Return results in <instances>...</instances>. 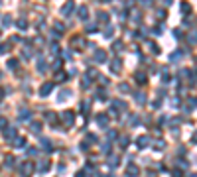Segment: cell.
Segmentation results:
<instances>
[{
	"instance_id": "d4e9b609",
	"label": "cell",
	"mask_w": 197,
	"mask_h": 177,
	"mask_svg": "<svg viewBox=\"0 0 197 177\" xmlns=\"http://www.w3.org/2000/svg\"><path fill=\"white\" fill-rule=\"evenodd\" d=\"M4 163H6V167H12V165H14V157H12V156H6Z\"/></svg>"
},
{
	"instance_id": "8d00e7d4",
	"label": "cell",
	"mask_w": 197,
	"mask_h": 177,
	"mask_svg": "<svg viewBox=\"0 0 197 177\" xmlns=\"http://www.w3.org/2000/svg\"><path fill=\"white\" fill-rule=\"evenodd\" d=\"M97 97L101 98V100H105V98H106V95H105V91H98V95H97Z\"/></svg>"
},
{
	"instance_id": "5b68a950",
	"label": "cell",
	"mask_w": 197,
	"mask_h": 177,
	"mask_svg": "<svg viewBox=\"0 0 197 177\" xmlns=\"http://www.w3.org/2000/svg\"><path fill=\"white\" fill-rule=\"evenodd\" d=\"M95 61H97V63H105L106 61V53L103 51V49H97V51H95Z\"/></svg>"
},
{
	"instance_id": "4fadbf2b",
	"label": "cell",
	"mask_w": 197,
	"mask_h": 177,
	"mask_svg": "<svg viewBox=\"0 0 197 177\" xmlns=\"http://www.w3.org/2000/svg\"><path fill=\"white\" fill-rule=\"evenodd\" d=\"M10 144H12L14 148H24V146H26V140H22L20 136H16V138L12 140V142H10Z\"/></svg>"
},
{
	"instance_id": "603a6c76",
	"label": "cell",
	"mask_w": 197,
	"mask_h": 177,
	"mask_svg": "<svg viewBox=\"0 0 197 177\" xmlns=\"http://www.w3.org/2000/svg\"><path fill=\"white\" fill-rule=\"evenodd\" d=\"M136 81L140 83V85H144V83H146V75H144V73H138V75H136Z\"/></svg>"
},
{
	"instance_id": "681fc988",
	"label": "cell",
	"mask_w": 197,
	"mask_h": 177,
	"mask_svg": "<svg viewBox=\"0 0 197 177\" xmlns=\"http://www.w3.org/2000/svg\"><path fill=\"white\" fill-rule=\"evenodd\" d=\"M0 36H2V33H0Z\"/></svg>"
},
{
	"instance_id": "cb8c5ba5",
	"label": "cell",
	"mask_w": 197,
	"mask_h": 177,
	"mask_svg": "<svg viewBox=\"0 0 197 177\" xmlns=\"http://www.w3.org/2000/svg\"><path fill=\"white\" fill-rule=\"evenodd\" d=\"M10 49H12L10 43H2V45H0V53H6V51H10Z\"/></svg>"
},
{
	"instance_id": "30bf717a",
	"label": "cell",
	"mask_w": 197,
	"mask_h": 177,
	"mask_svg": "<svg viewBox=\"0 0 197 177\" xmlns=\"http://www.w3.org/2000/svg\"><path fill=\"white\" fill-rule=\"evenodd\" d=\"M4 138L12 142L14 138H16V128H4Z\"/></svg>"
},
{
	"instance_id": "277c9868",
	"label": "cell",
	"mask_w": 197,
	"mask_h": 177,
	"mask_svg": "<svg viewBox=\"0 0 197 177\" xmlns=\"http://www.w3.org/2000/svg\"><path fill=\"white\" fill-rule=\"evenodd\" d=\"M32 171H34V163H32V161H26V163L22 165V175H24V177H28Z\"/></svg>"
},
{
	"instance_id": "e0dca14e",
	"label": "cell",
	"mask_w": 197,
	"mask_h": 177,
	"mask_svg": "<svg viewBox=\"0 0 197 177\" xmlns=\"http://www.w3.org/2000/svg\"><path fill=\"white\" fill-rule=\"evenodd\" d=\"M98 22H103V24H106L108 22V12H98Z\"/></svg>"
},
{
	"instance_id": "52a82bcc",
	"label": "cell",
	"mask_w": 197,
	"mask_h": 177,
	"mask_svg": "<svg viewBox=\"0 0 197 177\" xmlns=\"http://www.w3.org/2000/svg\"><path fill=\"white\" fill-rule=\"evenodd\" d=\"M49 161H47V159H41V161H39V165H38V169H39V173H47V171H49Z\"/></svg>"
},
{
	"instance_id": "4dcf8cb0",
	"label": "cell",
	"mask_w": 197,
	"mask_h": 177,
	"mask_svg": "<svg viewBox=\"0 0 197 177\" xmlns=\"http://www.w3.org/2000/svg\"><path fill=\"white\" fill-rule=\"evenodd\" d=\"M87 75H91L89 79H95L97 77V69H87Z\"/></svg>"
},
{
	"instance_id": "2e32d148",
	"label": "cell",
	"mask_w": 197,
	"mask_h": 177,
	"mask_svg": "<svg viewBox=\"0 0 197 177\" xmlns=\"http://www.w3.org/2000/svg\"><path fill=\"white\" fill-rule=\"evenodd\" d=\"M136 144H138V148H146V146H148V138H146V136H140Z\"/></svg>"
},
{
	"instance_id": "836d02e7",
	"label": "cell",
	"mask_w": 197,
	"mask_h": 177,
	"mask_svg": "<svg viewBox=\"0 0 197 177\" xmlns=\"http://www.w3.org/2000/svg\"><path fill=\"white\" fill-rule=\"evenodd\" d=\"M38 71H46V63H44V61H39L38 63Z\"/></svg>"
},
{
	"instance_id": "60d3db41",
	"label": "cell",
	"mask_w": 197,
	"mask_h": 177,
	"mask_svg": "<svg viewBox=\"0 0 197 177\" xmlns=\"http://www.w3.org/2000/svg\"><path fill=\"white\" fill-rule=\"evenodd\" d=\"M150 47H152V51H154V53H160V49L156 47V43H150Z\"/></svg>"
},
{
	"instance_id": "8992f818",
	"label": "cell",
	"mask_w": 197,
	"mask_h": 177,
	"mask_svg": "<svg viewBox=\"0 0 197 177\" xmlns=\"http://www.w3.org/2000/svg\"><path fill=\"white\" fill-rule=\"evenodd\" d=\"M97 124L101 126V128H106V126H108V116H106V114H98L97 116Z\"/></svg>"
},
{
	"instance_id": "3957f363",
	"label": "cell",
	"mask_w": 197,
	"mask_h": 177,
	"mask_svg": "<svg viewBox=\"0 0 197 177\" xmlns=\"http://www.w3.org/2000/svg\"><path fill=\"white\" fill-rule=\"evenodd\" d=\"M61 118L65 120V124H67V126H73V120H75V116H73V112H71V110H65L63 114H61Z\"/></svg>"
},
{
	"instance_id": "7a4b0ae2",
	"label": "cell",
	"mask_w": 197,
	"mask_h": 177,
	"mask_svg": "<svg viewBox=\"0 0 197 177\" xmlns=\"http://www.w3.org/2000/svg\"><path fill=\"white\" fill-rule=\"evenodd\" d=\"M51 91H53V83H44L41 89H39V95H41V97H47Z\"/></svg>"
},
{
	"instance_id": "4316f807",
	"label": "cell",
	"mask_w": 197,
	"mask_h": 177,
	"mask_svg": "<svg viewBox=\"0 0 197 177\" xmlns=\"http://www.w3.org/2000/svg\"><path fill=\"white\" fill-rule=\"evenodd\" d=\"M118 89H120L122 92H128V91H130V87H128V83H120V85H118Z\"/></svg>"
},
{
	"instance_id": "bcb514c9",
	"label": "cell",
	"mask_w": 197,
	"mask_h": 177,
	"mask_svg": "<svg viewBox=\"0 0 197 177\" xmlns=\"http://www.w3.org/2000/svg\"><path fill=\"white\" fill-rule=\"evenodd\" d=\"M103 2H111V0H103Z\"/></svg>"
},
{
	"instance_id": "ffe728a7",
	"label": "cell",
	"mask_w": 197,
	"mask_h": 177,
	"mask_svg": "<svg viewBox=\"0 0 197 177\" xmlns=\"http://www.w3.org/2000/svg\"><path fill=\"white\" fill-rule=\"evenodd\" d=\"M16 26H18V30H26V28H28V22L24 18H20L18 22H16Z\"/></svg>"
},
{
	"instance_id": "ac0fdd59",
	"label": "cell",
	"mask_w": 197,
	"mask_h": 177,
	"mask_svg": "<svg viewBox=\"0 0 197 177\" xmlns=\"http://www.w3.org/2000/svg\"><path fill=\"white\" fill-rule=\"evenodd\" d=\"M138 175V167L136 165H128V177H136Z\"/></svg>"
},
{
	"instance_id": "44dd1931",
	"label": "cell",
	"mask_w": 197,
	"mask_h": 177,
	"mask_svg": "<svg viewBox=\"0 0 197 177\" xmlns=\"http://www.w3.org/2000/svg\"><path fill=\"white\" fill-rule=\"evenodd\" d=\"M8 69H18V59H8Z\"/></svg>"
},
{
	"instance_id": "484cf974",
	"label": "cell",
	"mask_w": 197,
	"mask_h": 177,
	"mask_svg": "<svg viewBox=\"0 0 197 177\" xmlns=\"http://www.w3.org/2000/svg\"><path fill=\"white\" fill-rule=\"evenodd\" d=\"M41 146H44L46 150H51V144H49V140H47V138H41Z\"/></svg>"
},
{
	"instance_id": "5bb4252c",
	"label": "cell",
	"mask_w": 197,
	"mask_h": 177,
	"mask_svg": "<svg viewBox=\"0 0 197 177\" xmlns=\"http://www.w3.org/2000/svg\"><path fill=\"white\" fill-rule=\"evenodd\" d=\"M120 67H122V63H120V59H114L111 63V69H112V73H118L120 71Z\"/></svg>"
},
{
	"instance_id": "6da1fadb",
	"label": "cell",
	"mask_w": 197,
	"mask_h": 177,
	"mask_svg": "<svg viewBox=\"0 0 197 177\" xmlns=\"http://www.w3.org/2000/svg\"><path fill=\"white\" fill-rule=\"evenodd\" d=\"M73 10H75V2H73V0H67L65 4L61 6V14H63L65 18H67V16H71Z\"/></svg>"
},
{
	"instance_id": "7402d4cb",
	"label": "cell",
	"mask_w": 197,
	"mask_h": 177,
	"mask_svg": "<svg viewBox=\"0 0 197 177\" xmlns=\"http://www.w3.org/2000/svg\"><path fill=\"white\" fill-rule=\"evenodd\" d=\"M69 95H71L69 91H61V95H59L57 100H59V102H63V100H67V97H69Z\"/></svg>"
},
{
	"instance_id": "d590c367",
	"label": "cell",
	"mask_w": 197,
	"mask_h": 177,
	"mask_svg": "<svg viewBox=\"0 0 197 177\" xmlns=\"http://www.w3.org/2000/svg\"><path fill=\"white\" fill-rule=\"evenodd\" d=\"M120 146L126 148V146H128V138H122V140H120Z\"/></svg>"
},
{
	"instance_id": "1f68e13d",
	"label": "cell",
	"mask_w": 197,
	"mask_h": 177,
	"mask_svg": "<svg viewBox=\"0 0 197 177\" xmlns=\"http://www.w3.org/2000/svg\"><path fill=\"white\" fill-rule=\"evenodd\" d=\"M120 163V157H111V165H118Z\"/></svg>"
},
{
	"instance_id": "74e56055",
	"label": "cell",
	"mask_w": 197,
	"mask_h": 177,
	"mask_svg": "<svg viewBox=\"0 0 197 177\" xmlns=\"http://www.w3.org/2000/svg\"><path fill=\"white\" fill-rule=\"evenodd\" d=\"M4 128H6V120H4V118H0V130H4Z\"/></svg>"
},
{
	"instance_id": "ee69618b",
	"label": "cell",
	"mask_w": 197,
	"mask_h": 177,
	"mask_svg": "<svg viewBox=\"0 0 197 177\" xmlns=\"http://www.w3.org/2000/svg\"><path fill=\"white\" fill-rule=\"evenodd\" d=\"M193 142H195V144H197V132H195V134H193Z\"/></svg>"
},
{
	"instance_id": "ba28073f",
	"label": "cell",
	"mask_w": 197,
	"mask_h": 177,
	"mask_svg": "<svg viewBox=\"0 0 197 177\" xmlns=\"http://www.w3.org/2000/svg\"><path fill=\"white\" fill-rule=\"evenodd\" d=\"M179 10L183 12V16H189V14H191V4H189V2H185V0H183V2L179 4Z\"/></svg>"
},
{
	"instance_id": "8fae6325",
	"label": "cell",
	"mask_w": 197,
	"mask_h": 177,
	"mask_svg": "<svg viewBox=\"0 0 197 177\" xmlns=\"http://www.w3.org/2000/svg\"><path fill=\"white\" fill-rule=\"evenodd\" d=\"M30 116H32V112L28 110V108H22L18 112V120H30Z\"/></svg>"
},
{
	"instance_id": "b9f144b4",
	"label": "cell",
	"mask_w": 197,
	"mask_h": 177,
	"mask_svg": "<svg viewBox=\"0 0 197 177\" xmlns=\"http://www.w3.org/2000/svg\"><path fill=\"white\" fill-rule=\"evenodd\" d=\"M173 177H181V173H179V169H176V171H173Z\"/></svg>"
},
{
	"instance_id": "7c38bea8",
	"label": "cell",
	"mask_w": 197,
	"mask_h": 177,
	"mask_svg": "<svg viewBox=\"0 0 197 177\" xmlns=\"http://www.w3.org/2000/svg\"><path fill=\"white\" fill-rule=\"evenodd\" d=\"M187 43H189V45H195L197 43V30H191L189 32V36H187Z\"/></svg>"
},
{
	"instance_id": "d6986e66",
	"label": "cell",
	"mask_w": 197,
	"mask_h": 177,
	"mask_svg": "<svg viewBox=\"0 0 197 177\" xmlns=\"http://www.w3.org/2000/svg\"><path fill=\"white\" fill-rule=\"evenodd\" d=\"M30 130H32L34 134H38V132H41V124H39V122H32V126H30Z\"/></svg>"
},
{
	"instance_id": "f35d334b",
	"label": "cell",
	"mask_w": 197,
	"mask_h": 177,
	"mask_svg": "<svg viewBox=\"0 0 197 177\" xmlns=\"http://www.w3.org/2000/svg\"><path fill=\"white\" fill-rule=\"evenodd\" d=\"M162 81H164V83H168V81H170V75H168V73H164V75H162Z\"/></svg>"
},
{
	"instance_id": "ab89813d",
	"label": "cell",
	"mask_w": 197,
	"mask_h": 177,
	"mask_svg": "<svg viewBox=\"0 0 197 177\" xmlns=\"http://www.w3.org/2000/svg\"><path fill=\"white\" fill-rule=\"evenodd\" d=\"M154 148H156V150H162V148H164V144H162V142H156V144H154Z\"/></svg>"
},
{
	"instance_id": "c3c4849f",
	"label": "cell",
	"mask_w": 197,
	"mask_h": 177,
	"mask_svg": "<svg viewBox=\"0 0 197 177\" xmlns=\"http://www.w3.org/2000/svg\"><path fill=\"white\" fill-rule=\"evenodd\" d=\"M0 79H2V73H0Z\"/></svg>"
},
{
	"instance_id": "9c48e42d",
	"label": "cell",
	"mask_w": 197,
	"mask_h": 177,
	"mask_svg": "<svg viewBox=\"0 0 197 177\" xmlns=\"http://www.w3.org/2000/svg\"><path fill=\"white\" fill-rule=\"evenodd\" d=\"M126 108V102L124 100H112V110L116 112V110H124Z\"/></svg>"
},
{
	"instance_id": "9a60e30c",
	"label": "cell",
	"mask_w": 197,
	"mask_h": 177,
	"mask_svg": "<svg viewBox=\"0 0 197 177\" xmlns=\"http://www.w3.org/2000/svg\"><path fill=\"white\" fill-rule=\"evenodd\" d=\"M87 16H89L87 6H81V8H79V18H81V20H87Z\"/></svg>"
},
{
	"instance_id": "f6af8a7d",
	"label": "cell",
	"mask_w": 197,
	"mask_h": 177,
	"mask_svg": "<svg viewBox=\"0 0 197 177\" xmlns=\"http://www.w3.org/2000/svg\"><path fill=\"white\" fill-rule=\"evenodd\" d=\"M83 175H85V173H83V171H81V173H77V177H83Z\"/></svg>"
},
{
	"instance_id": "83f0119b",
	"label": "cell",
	"mask_w": 197,
	"mask_h": 177,
	"mask_svg": "<svg viewBox=\"0 0 197 177\" xmlns=\"http://www.w3.org/2000/svg\"><path fill=\"white\" fill-rule=\"evenodd\" d=\"M85 32H89V33H95V32H97V26H95V24H89V26L85 28Z\"/></svg>"
},
{
	"instance_id": "7dc6e473",
	"label": "cell",
	"mask_w": 197,
	"mask_h": 177,
	"mask_svg": "<svg viewBox=\"0 0 197 177\" xmlns=\"http://www.w3.org/2000/svg\"><path fill=\"white\" fill-rule=\"evenodd\" d=\"M189 177H197V175H189Z\"/></svg>"
},
{
	"instance_id": "f1b7e54d",
	"label": "cell",
	"mask_w": 197,
	"mask_h": 177,
	"mask_svg": "<svg viewBox=\"0 0 197 177\" xmlns=\"http://www.w3.org/2000/svg\"><path fill=\"white\" fill-rule=\"evenodd\" d=\"M2 24H4V26H10V24H12V18H10V16H4V18H2Z\"/></svg>"
},
{
	"instance_id": "7bdbcfd3",
	"label": "cell",
	"mask_w": 197,
	"mask_h": 177,
	"mask_svg": "<svg viewBox=\"0 0 197 177\" xmlns=\"http://www.w3.org/2000/svg\"><path fill=\"white\" fill-rule=\"evenodd\" d=\"M162 2H164L166 6H170V4H171V0H162Z\"/></svg>"
},
{
	"instance_id": "e575fe53",
	"label": "cell",
	"mask_w": 197,
	"mask_h": 177,
	"mask_svg": "<svg viewBox=\"0 0 197 177\" xmlns=\"http://www.w3.org/2000/svg\"><path fill=\"white\" fill-rule=\"evenodd\" d=\"M120 47H122V43H120V41H114V45H112V49H114V51H118Z\"/></svg>"
},
{
	"instance_id": "f546056e",
	"label": "cell",
	"mask_w": 197,
	"mask_h": 177,
	"mask_svg": "<svg viewBox=\"0 0 197 177\" xmlns=\"http://www.w3.org/2000/svg\"><path fill=\"white\" fill-rule=\"evenodd\" d=\"M136 100H138V102H140V104H142V102H144V100H146V97H144V95H142V92H136Z\"/></svg>"
},
{
	"instance_id": "d6a6232c",
	"label": "cell",
	"mask_w": 197,
	"mask_h": 177,
	"mask_svg": "<svg viewBox=\"0 0 197 177\" xmlns=\"http://www.w3.org/2000/svg\"><path fill=\"white\" fill-rule=\"evenodd\" d=\"M105 38H112V28H111V26L106 28V32H105Z\"/></svg>"
}]
</instances>
